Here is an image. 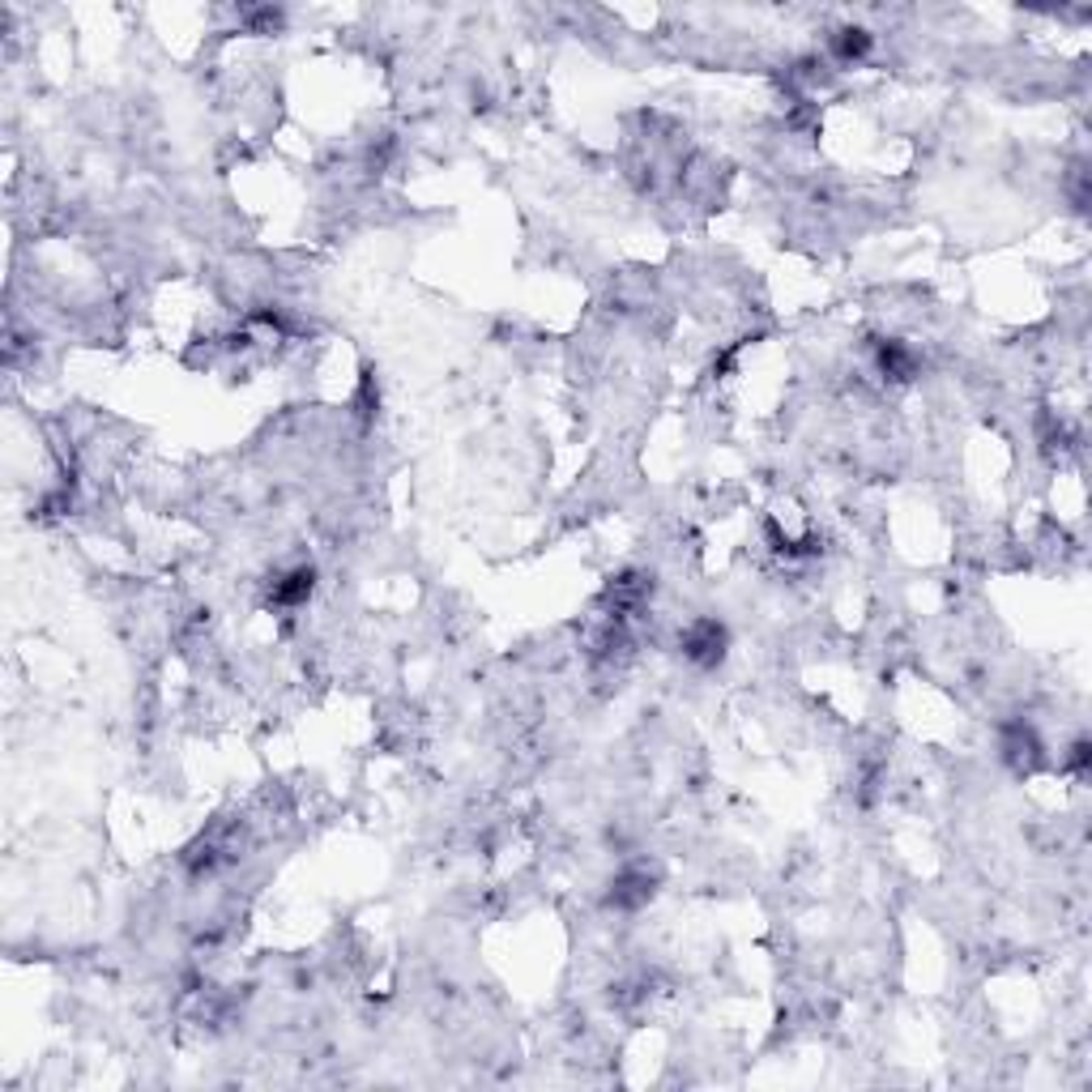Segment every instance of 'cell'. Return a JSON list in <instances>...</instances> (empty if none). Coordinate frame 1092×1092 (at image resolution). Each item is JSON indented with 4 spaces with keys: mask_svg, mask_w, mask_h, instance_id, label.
I'll return each mask as SVG.
<instances>
[{
    "mask_svg": "<svg viewBox=\"0 0 1092 1092\" xmlns=\"http://www.w3.org/2000/svg\"><path fill=\"white\" fill-rule=\"evenodd\" d=\"M726 649H729V632L722 619H696V623H687V632H683V657H687L692 666L713 670V666H722Z\"/></svg>",
    "mask_w": 1092,
    "mask_h": 1092,
    "instance_id": "6da1fadb",
    "label": "cell"
},
{
    "mask_svg": "<svg viewBox=\"0 0 1092 1092\" xmlns=\"http://www.w3.org/2000/svg\"><path fill=\"white\" fill-rule=\"evenodd\" d=\"M312 590H316V568L299 564V568H290V572H282V577L273 581L269 602H273L278 610H295L312 598Z\"/></svg>",
    "mask_w": 1092,
    "mask_h": 1092,
    "instance_id": "7a4b0ae2",
    "label": "cell"
},
{
    "mask_svg": "<svg viewBox=\"0 0 1092 1092\" xmlns=\"http://www.w3.org/2000/svg\"><path fill=\"white\" fill-rule=\"evenodd\" d=\"M649 896H653V875H649V866H627V870H619L614 883H610V905H614V909H640Z\"/></svg>",
    "mask_w": 1092,
    "mask_h": 1092,
    "instance_id": "3957f363",
    "label": "cell"
},
{
    "mask_svg": "<svg viewBox=\"0 0 1092 1092\" xmlns=\"http://www.w3.org/2000/svg\"><path fill=\"white\" fill-rule=\"evenodd\" d=\"M875 364H879V371H883L888 380H913V375H918V355H913L905 342H896V338H888V342L875 346Z\"/></svg>",
    "mask_w": 1092,
    "mask_h": 1092,
    "instance_id": "277c9868",
    "label": "cell"
},
{
    "mask_svg": "<svg viewBox=\"0 0 1092 1092\" xmlns=\"http://www.w3.org/2000/svg\"><path fill=\"white\" fill-rule=\"evenodd\" d=\"M866 52H870V30H862V26H846V30H837V34H833V56H837L841 65L862 60Z\"/></svg>",
    "mask_w": 1092,
    "mask_h": 1092,
    "instance_id": "5b68a950",
    "label": "cell"
},
{
    "mask_svg": "<svg viewBox=\"0 0 1092 1092\" xmlns=\"http://www.w3.org/2000/svg\"><path fill=\"white\" fill-rule=\"evenodd\" d=\"M1003 747H1007V760H1011V764H1020V768H1033V764H1037V755H1041V747H1037V738H1033V729L1029 726L1011 729Z\"/></svg>",
    "mask_w": 1092,
    "mask_h": 1092,
    "instance_id": "8992f818",
    "label": "cell"
}]
</instances>
